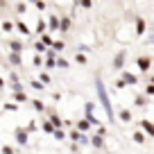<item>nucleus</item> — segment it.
Returning a JSON list of instances; mask_svg holds the SVG:
<instances>
[{
	"instance_id": "nucleus-1",
	"label": "nucleus",
	"mask_w": 154,
	"mask_h": 154,
	"mask_svg": "<svg viewBox=\"0 0 154 154\" xmlns=\"http://www.w3.org/2000/svg\"><path fill=\"white\" fill-rule=\"evenodd\" d=\"M95 84H97V95H100L102 104H104L106 116H109V120H113V109H111V102H109V97H106V93H104V86H102V79H100V77L95 79Z\"/></svg>"
},
{
	"instance_id": "nucleus-2",
	"label": "nucleus",
	"mask_w": 154,
	"mask_h": 154,
	"mask_svg": "<svg viewBox=\"0 0 154 154\" xmlns=\"http://www.w3.org/2000/svg\"><path fill=\"white\" fill-rule=\"evenodd\" d=\"M16 140H18L20 145H25V143H27V134H25L23 129H16Z\"/></svg>"
},
{
	"instance_id": "nucleus-3",
	"label": "nucleus",
	"mask_w": 154,
	"mask_h": 154,
	"mask_svg": "<svg viewBox=\"0 0 154 154\" xmlns=\"http://www.w3.org/2000/svg\"><path fill=\"white\" fill-rule=\"evenodd\" d=\"M140 125H143V129L147 131L149 136H154V125H152V122H149V120H143V122H140Z\"/></svg>"
},
{
	"instance_id": "nucleus-4",
	"label": "nucleus",
	"mask_w": 154,
	"mask_h": 154,
	"mask_svg": "<svg viewBox=\"0 0 154 154\" xmlns=\"http://www.w3.org/2000/svg\"><path fill=\"white\" fill-rule=\"evenodd\" d=\"M138 66L143 68V70H147V68H149V59H147V57H140V59H138Z\"/></svg>"
},
{
	"instance_id": "nucleus-5",
	"label": "nucleus",
	"mask_w": 154,
	"mask_h": 154,
	"mask_svg": "<svg viewBox=\"0 0 154 154\" xmlns=\"http://www.w3.org/2000/svg\"><path fill=\"white\" fill-rule=\"evenodd\" d=\"M122 61H125V52H120V54H118V57H116L113 66H116V68H120V66H122Z\"/></svg>"
},
{
	"instance_id": "nucleus-6",
	"label": "nucleus",
	"mask_w": 154,
	"mask_h": 154,
	"mask_svg": "<svg viewBox=\"0 0 154 154\" xmlns=\"http://www.w3.org/2000/svg\"><path fill=\"white\" fill-rule=\"evenodd\" d=\"M143 29H145V23H143V18H138V20H136V32L143 34Z\"/></svg>"
},
{
	"instance_id": "nucleus-7",
	"label": "nucleus",
	"mask_w": 154,
	"mask_h": 154,
	"mask_svg": "<svg viewBox=\"0 0 154 154\" xmlns=\"http://www.w3.org/2000/svg\"><path fill=\"white\" fill-rule=\"evenodd\" d=\"M120 118H122V120H125V122H129L131 113H129V111H127V109H122V111H120Z\"/></svg>"
},
{
	"instance_id": "nucleus-8",
	"label": "nucleus",
	"mask_w": 154,
	"mask_h": 154,
	"mask_svg": "<svg viewBox=\"0 0 154 154\" xmlns=\"http://www.w3.org/2000/svg\"><path fill=\"white\" fill-rule=\"evenodd\" d=\"M77 125H79V129H82V131H86L91 122H88V120H79V122H77Z\"/></svg>"
},
{
	"instance_id": "nucleus-9",
	"label": "nucleus",
	"mask_w": 154,
	"mask_h": 154,
	"mask_svg": "<svg viewBox=\"0 0 154 154\" xmlns=\"http://www.w3.org/2000/svg\"><path fill=\"white\" fill-rule=\"evenodd\" d=\"M91 143L95 145V147H102V145H104V143H102V136H95V138H93Z\"/></svg>"
},
{
	"instance_id": "nucleus-10",
	"label": "nucleus",
	"mask_w": 154,
	"mask_h": 154,
	"mask_svg": "<svg viewBox=\"0 0 154 154\" xmlns=\"http://www.w3.org/2000/svg\"><path fill=\"white\" fill-rule=\"evenodd\" d=\"M125 82H129V84H136V77H134V75H129V72H125Z\"/></svg>"
},
{
	"instance_id": "nucleus-11",
	"label": "nucleus",
	"mask_w": 154,
	"mask_h": 154,
	"mask_svg": "<svg viewBox=\"0 0 154 154\" xmlns=\"http://www.w3.org/2000/svg\"><path fill=\"white\" fill-rule=\"evenodd\" d=\"M14 95H16V100H18V102H25V93L23 91H16Z\"/></svg>"
},
{
	"instance_id": "nucleus-12",
	"label": "nucleus",
	"mask_w": 154,
	"mask_h": 154,
	"mask_svg": "<svg viewBox=\"0 0 154 154\" xmlns=\"http://www.w3.org/2000/svg\"><path fill=\"white\" fill-rule=\"evenodd\" d=\"M9 59H11V63H20V57H18L16 52H11V54H9Z\"/></svg>"
},
{
	"instance_id": "nucleus-13",
	"label": "nucleus",
	"mask_w": 154,
	"mask_h": 154,
	"mask_svg": "<svg viewBox=\"0 0 154 154\" xmlns=\"http://www.w3.org/2000/svg\"><path fill=\"white\" fill-rule=\"evenodd\" d=\"M43 129L48 131V134H52V131H54V127H52V122H45V125H43Z\"/></svg>"
},
{
	"instance_id": "nucleus-14",
	"label": "nucleus",
	"mask_w": 154,
	"mask_h": 154,
	"mask_svg": "<svg viewBox=\"0 0 154 154\" xmlns=\"http://www.w3.org/2000/svg\"><path fill=\"white\" fill-rule=\"evenodd\" d=\"M134 140H136V143H143V134H140V131H136V134H134Z\"/></svg>"
},
{
	"instance_id": "nucleus-15",
	"label": "nucleus",
	"mask_w": 154,
	"mask_h": 154,
	"mask_svg": "<svg viewBox=\"0 0 154 154\" xmlns=\"http://www.w3.org/2000/svg\"><path fill=\"white\" fill-rule=\"evenodd\" d=\"M11 48H14V52H16V54L20 52V43H18V41H14V43H11Z\"/></svg>"
},
{
	"instance_id": "nucleus-16",
	"label": "nucleus",
	"mask_w": 154,
	"mask_h": 154,
	"mask_svg": "<svg viewBox=\"0 0 154 154\" xmlns=\"http://www.w3.org/2000/svg\"><path fill=\"white\" fill-rule=\"evenodd\" d=\"M145 93H147V95H154V84H147V88H145Z\"/></svg>"
},
{
	"instance_id": "nucleus-17",
	"label": "nucleus",
	"mask_w": 154,
	"mask_h": 154,
	"mask_svg": "<svg viewBox=\"0 0 154 154\" xmlns=\"http://www.w3.org/2000/svg\"><path fill=\"white\" fill-rule=\"evenodd\" d=\"M18 29H20V32H23V34H29V29L25 27V23H18Z\"/></svg>"
},
{
	"instance_id": "nucleus-18",
	"label": "nucleus",
	"mask_w": 154,
	"mask_h": 154,
	"mask_svg": "<svg viewBox=\"0 0 154 154\" xmlns=\"http://www.w3.org/2000/svg\"><path fill=\"white\" fill-rule=\"evenodd\" d=\"M36 29H38V34H43V29H45V23H43V20H38V27H36Z\"/></svg>"
},
{
	"instance_id": "nucleus-19",
	"label": "nucleus",
	"mask_w": 154,
	"mask_h": 154,
	"mask_svg": "<svg viewBox=\"0 0 154 154\" xmlns=\"http://www.w3.org/2000/svg\"><path fill=\"white\" fill-rule=\"evenodd\" d=\"M57 25H59V20H57V18H54V16H52V18H50V27L54 29V27H57Z\"/></svg>"
},
{
	"instance_id": "nucleus-20",
	"label": "nucleus",
	"mask_w": 154,
	"mask_h": 154,
	"mask_svg": "<svg viewBox=\"0 0 154 154\" xmlns=\"http://www.w3.org/2000/svg\"><path fill=\"white\" fill-rule=\"evenodd\" d=\"M68 25H70V20L63 18V20H61V29H68Z\"/></svg>"
},
{
	"instance_id": "nucleus-21",
	"label": "nucleus",
	"mask_w": 154,
	"mask_h": 154,
	"mask_svg": "<svg viewBox=\"0 0 154 154\" xmlns=\"http://www.w3.org/2000/svg\"><path fill=\"white\" fill-rule=\"evenodd\" d=\"M34 109H36V111H43V104H41V102L36 100V102H34Z\"/></svg>"
},
{
	"instance_id": "nucleus-22",
	"label": "nucleus",
	"mask_w": 154,
	"mask_h": 154,
	"mask_svg": "<svg viewBox=\"0 0 154 154\" xmlns=\"http://www.w3.org/2000/svg\"><path fill=\"white\" fill-rule=\"evenodd\" d=\"M52 45H54V50H61V48H63V43H61V41H54Z\"/></svg>"
},
{
	"instance_id": "nucleus-23",
	"label": "nucleus",
	"mask_w": 154,
	"mask_h": 154,
	"mask_svg": "<svg viewBox=\"0 0 154 154\" xmlns=\"http://www.w3.org/2000/svg\"><path fill=\"white\" fill-rule=\"evenodd\" d=\"M2 154H14V149L11 147H2Z\"/></svg>"
},
{
	"instance_id": "nucleus-24",
	"label": "nucleus",
	"mask_w": 154,
	"mask_h": 154,
	"mask_svg": "<svg viewBox=\"0 0 154 154\" xmlns=\"http://www.w3.org/2000/svg\"><path fill=\"white\" fill-rule=\"evenodd\" d=\"M0 86H2V79H0Z\"/></svg>"
}]
</instances>
